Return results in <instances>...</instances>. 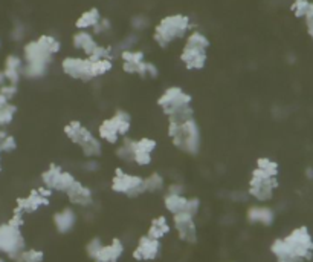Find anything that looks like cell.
<instances>
[{
	"instance_id": "obj_1",
	"label": "cell",
	"mask_w": 313,
	"mask_h": 262,
	"mask_svg": "<svg viewBox=\"0 0 313 262\" xmlns=\"http://www.w3.org/2000/svg\"><path fill=\"white\" fill-rule=\"evenodd\" d=\"M173 146L186 153L197 155L202 147V132L199 123L193 115H174L168 117V126H166Z\"/></svg>"
},
{
	"instance_id": "obj_2",
	"label": "cell",
	"mask_w": 313,
	"mask_h": 262,
	"mask_svg": "<svg viewBox=\"0 0 313 262\" xmlns=\"http://www.w3.org/2000/svg\"><path fill=\"white\" fill-rule=\"evenodd\" d=\"M270 252L277 259L298 258L310 259L313 253V239L307 227H298L292 230L286 238H278L270 244Z\"/></svg>"
},
{
	"instance_id": "obj_3",
	"label": "cell",
	"mask_w": 313,
	"mask_h": 262,
	"mask_svg": "<svg viewBox=\"0 0 313 262\" xmlns=\"http://www.w3.org/2000/svg\"><path fill=\"white\" fill-rule=\"evenodd\" d=\"M191 29V18L185 14H170L165 15L155 26L153 40L160 48L170 46L173 42L183 38Z\"/></svg>"
},
{
	"instance_id": "obj_4",
	"label": "cell",
	"mask_w": 313,
	"mask_h": 262,
	"mask_svg": "<svg viewBox=\"0 0 313 262\" xmlns=\"http://www.w3.org/2000/svg\"><path fill=\"white\" fill-rule=\"evenodd\" d=\"M63 131H65L66 138L71 143L78 146L86 158H98L102 153L101 139L78 120H71Z\"/></svg>"
},
{
	"instance_id": "obj_5",
	"label": "cell",
	"mask_w": 313,
	"mask_h": 262,
	"mask_svg": "<svg viewBox=\"0 0 313 262\" xmlns=\"http://www.w3.org/2000/svg\"><path fill=\"white\" fill-rule=\"evenodd\" d=\"M132 131V117L127 111L118 109L112 117L102 120L98 126V138L107 144H118Z\"/></svg>"
},
{
	"instance_id": "obj_6",
	"label": "cell",
	"mask_w": 313,
	"mask_h": 262,
	"mask_svg": "<svg viewBox=\"0 0 313 262\" xmlns=\"http://www.w3.org/2000/svg\"><path fill=\"white\" fill-rule=\"evenodd\" d=\"M157 106L166 117H173L193 109V95L180 86H170L157 98Z\"/></svg>"
},
{
	"instance_id": "obj_7",
	"label": "cell",
	"mask_w": 313,
	"mask_h": 262,
	"mask_svg": "<svg viewBox=\"0 0 313 262\" xmlns=\"http://www.w3.org/2000/svg\"><path fill=\"white\" fill-rule=\"evenodd\" d=\"M278 187V176H272L257 167H254L250 173V179L247 184V195L257 199L258 203H266L274 196L275 189Z\"/></svg>"
},
{
	"instance_id": "obj_8",
	"label": "cell",
	"mask_w": 313,
	"mask_h": 262,
	"mask_svg": "<svg viewBox=\"0 0 313 262\" xmlns=\"http://www.w3.org/2000/svg\"><path fill=\"white\" fill-rule=\"evenodd\" d=\"M25 246L26 243L22 233V227L11 224L9 221L0 224V253L14 261L26 249Z\"/></svg>"
},
{
	"instance_id": "obj_9",
	"label": "cell",
	"mask_w": 313,
	"mask_h": 262,
	"mask_svg": "<svg viewBox=\"0 0 313 262\" xmlns=\"http://www.w3.org/2000/svg\"><path fill=\"white\" fill-rule=\"evenodd\" d=\"M110 189L118 193L129 198H136L142 193H145V186H144V176L136 175V173H129L124 169H116L112 181H110Z\"/></svg>"
},
{
	"instance_id": "obj_10",
	"label": "cell",
	"mask_w": 313,
	"mask_h": 262,
	"mask_svg": "<svg viewBox=\"0 0 313 262\" xmlns=\"http://www.w3.org/2000/svg\"><path fill=\"white\" fill-rule=\"evenodd\" d=\"M77 179L78 178L72 172L65 170L60 164L51 163L43 170V173H41V186L51 190L52 193L54 192L66 193Z\"/></svg>"
},
{
	"instance_id": "obj_11",
	"label": "cell",
	"mask_w": 313,
	"mask_h": 262,
	"mask_svg": "<svg viewBox=\"0 0 313 262\" xmlns=\"http://www.w3.org/2000/svg\"><path fill=\"white\" fill-rule=\"evenodd\" d=\"M51 196H52V192L48 190L46 187L40 186L34 190H31L26 196H22L17 199L15 203V209L14 212L15 213H20V215H26V213H34L37 210H40L41 207H46L49 206L51 203Z\"/></svg>"
},
{
	"instance_id": "obj_12",
	"label": "cell",
	"mask_w": 313,
	"mask_h": 262,
	"mask_svg": "<svg viewBox=\"0 0 313 262\" xmlns=\"http://www.w3.org/2000/svg\"><path fill=\"white\" fill-rule=\"evenodd\" d=\"M61 69L68 77L82 82H90L93 75V60L87 57H66L61 62Z\"/></svg>"
},
{
	"instance_id": "obj_13",
	"label": "cell",
	"mask_w": 313,
	"mask_h": 262,
	"mask_svg": "<svg viewBox=\"0 0 313 262\" xmlns=\"http://www.w3.org/2000/svg\"><path fill=\"white\" fill-rule=\"evenodd\" d=\"M200 199L193 196L188 198L185 195H174V193H165L163 196V207L165 210L174 215L179 213H188L196 218V215L200 212Z\"/></svg>"
},
{
	"instance_id": "obj_14",
	"label": "cell",
	"mask_w": 313,
	"mask_h": 262,
	"mask_svg": "<svg viewBox=\"0 0 313 262\" xmlns=\"http://www.w3.org/2000/svg\"><path fill=\"white\" fill-rule=\"evenodd\" d=\"M132 147V163L139 167H147L153 163V153L157 149L156 139L150 136H142L130 141Z\"/></svg>"
},
{
	"instance_id": "obj_15",
	"label": "cell",
	"mask_w": 313,
	"mask_h": 262,
	"mask_svg": "<svg viewBox=\"0 0 313 262\" xmlns=\"http://www.w3.org/2000/svg\"><path fill=\"white\" fill-rule=\"evenodd\" d=\"M173 229L177 233V238L185 244H196L197 243V226L194 216L188 213H179L173 216Z\"/></svg>"
},
{
	"instance_id": "obj_16",
	"label": "cell",
	"mask_w": 313,
	"mask_h": 262,
	"mask_svg": "<svg viewBox=\"0 0 313 262\" xmlns=\"http://www.w3.org/2000/svg\"><path fill=\"white\" fill-rule=\"evenodd\" d=\"M22 58H23L25 65H37V66H48L49 68L54 55L38 42V38H35L23 46Z\"/></svg>"
},
{
	"instance_id": "obj_17",
	"label": "cell",
	"mask_w": 313,
	"mask_h": 262,
	"mask_svg": "<svg viewBox=\"0 0 313 262\" xmlns=\"http://www.w3.org/2000/svg\"><path fill=\"white\" fill-rule=\"evenodd\" d=\"M160 250H162L160 241L153 239L149 235H144V236L139 238L132 256L138 262H150V261H155V259L159 258Z\"/></svg>"
},
{
	"instance_id": "obj_18",
	"label": "cell",
	"mask_w": 313,
	"mask_h": 262,
	"mask_svg": "<svg viewBox=\"0 0 313 262\" xmlns=\"http://www.w3.org/2000/svg\"><path fill=\"white\" fill-rule=\"evenodd\" d=\"M208 60V49L193 46V45H183L180 52V62L183 66L190 71H200L205 68Z\"/></svg>"
},
{
	"instance_id": "obj_19",
	"label": "cell",
	"mask_w": 313,
	"mask_h": 262,
	"mask_svg": "<svg viewBox=\"0 0 313 262\" xmlns=\"http://www.w3.org/2000/svg\"><path fill=\"white\" fill-rule=\"evenodd\" d=\"M69 199V203L77 207L87 209L93 204V192L90 187L82 184L79 179H77L72 184V187L65 193Z\"/></svg>"
},
{
	"instance_id": "obj_20",
	"label": "cell",
	"mask_w": 313,
	"mask_h": 262,
	"mask_svg": "<svg viewBox=\"0 0 313 262\" xmlns=\"http://www.w3.org/2000/svg\"><path fill=\"white\" fill-rule=\"evenodd\" d=\"M52 221H54V227L58 233L68 235L75 229L77 221H78V215L72 207H65V209H61V210L54 213Z\"/></svg>"
},
{
	"instance_id": "obj_21",
	"label": "cell",
	"mask_w": 313,
	"mask_h": 262,
	"mask_svg": "<svg viewBox=\"0 0 313 262\" xmlns=\"http://www.w3.org/2000/svg\"><path fill=\"white\" fill-rule=\"evenodd\" d=\"M125 252V246L119 238H113L109 244H104L93 262H118Z\"/></svg>"
},
{
	"instance_id": "obj_22",
	"label": "cell",
	"mask_w": 313,
	"mask_h": 262,
	"mask_svg": "<svg viewBox=\"0 0 313 262\" xmlns=\"http://www.w3.org/2000/svg\"><path fill=\"white\" fill-rule=\"evenodd\" d=\"M23 66L25 62L23 58L17 55V54H9L5 58V68H3V74L6 77V82L9 85H18V82L23 77Z\"/></svg>"
},
{
	"instance_id": "obj_23",
	"label": "cell",
	"mask_w": 313,
	"mask_h": 262,
	"mask_svg": "<svg viewBox=\"0 0 313 262\" xmlns=\"http://www.w3.org/2000/svg\"><path fill=\"white\" fill-rule=\"evenodd\" d=\"M246 219L250 224H261V226H270L275 221V212L263 204L250 206L246 210Z\"/></svg>"
},
{
	"instance_id": "obj_24",
	"label": "cell",
	"mask_w": 313,
	"mask_h": 262,
	"mask_svg": "<svg viewBox=\"0 0 313 262\" xmlns=\"http://www.w3.org/2000/svg\"><path fill=\"white\" fill-rule=\"evenodd\" d=\"M72 45L77 51H81L86 54V57H90L93 49L98 46V42L92 31H77L72 37Z\"/></svg>"
},
{
	"instance_id": "obj_25",
	"label": "cell",
	"mask_w": 313,
	"mask_h": 262,
	"mask_svg": "<svg viewBox=\"0 0 313 262\" xmlns=\"http://www.w3.org/2000/svg\"><path fill=\"white\" fill-rule=\"evenodd\" d=\"M170 232H171V224H170L168 218L160 215V216H156L155 219H152L147 235L153 239L162 241L166 235H170Z\"/></svg>"
},
{
	"instance_id": "obj_26",
	"label": "cell",
	"mask_w": 313,
	"mask_h": 262,
	"mask_svg": "<svg viewBox=\"0 0 313 262\" xmlns=\"http://www.w3.org/2000/svg\"><path fill=\"white\" fill-rule=\"evenodd\" d=\"M99 20H101L99 9L98 8H90L77 18L75 26H77L78 31H89V29H93L98 25Z\"/></svg>"
},
{
	"instance_id": "obj_27",
	"label": "cell",
	"mask_w": 313,
	"mask_h": 262,
	"mask_svg": "<svg viewBox=\"0 0 313 262\" xmlns=\"http://www.w3.org/2000/svg\"><path fill=\"white\" fill-rule=\"evenodd\" d=\"M144 186L145 192H160L165 189V178L159 172H153L144 178Z\"/></svg>"
},
{
	"instance_id": "obj_28",
	"label": "cell",
	"mask_w": 313,
	"mask_h": 262,
	"mask_svg": "<svg viewBox=\"0 0 313 262\" xmlns=\"http://www.w3.org/2000/svg\"><path fill=\"white\" fill-rule=\"evenodd\" d=\"M43 261H45V253L43 250L38 249H25L14 259V262H43Z\"/></svg>"
},
{
	"instance_id": "obj_29",
	"label": "cell",
	"mask_w": 313,
	"mask_h": 262,
	"mask_svg": "<svg viewBox=\"0 0 313 262\" xmlns=\"http://www.w3.org/2000/svg\"><path fill=\"white\" fill-rule=\"evenodd\" d=\"M17 149V139L14 135L6 132L5 129H0V152L11 153Z\"/></svg>"
},
{
	"instance_id": "obj_30",
	"label": "cell",
	"mask_w": 313,
	"mask_h": 262,
	"mask_svg": "<svg viewBox=\"0 0 313 262\" xmlns=\"http://www.w3.org/2000/svg\"><path fill=\"white\" fill-rule=\"evenodd\" d=\"M255 167L263 170V172H266V173H269V175H272V176H278V173H280V166H278L277 161L270 159V158H266V156H261V158L257 159Z\"/></svg>"
},
{
	"instance_id": "obj_31",
	"label": "cell",
	"mask_w": 313,
	"mask_h": 262,
	"mask_svg": "<svg viewBox=\"0 0 313 262\" xmlns=\"http://www.w3.org/2000/svg\"><path fill=\"white\" fill-rule=\"evenodd\" d=\"M186 45H193V46H199V48H205L208 49L210 48V38H208L202 31H193L188 34L186 40H185Z\"/></svg>"
},
{
	"instance_id": "obj_32",
	"label": "cell",
	"mask_w": 313,
	"mask_h": 262,
	"mask_svg": "<svg viewBox=\"0 0 313 262\" xmlns=\"http://www.w3.org/2000/svg\"><path fill=\"white\" fill-rule=\"evenodd\" d=\"M121 60L122 63H130V65H138L145 62V54L138 49H127L121 51Z\"/></svg>"
},
{
	"instance_id": "obj_33",
	"label": "cell",
	"mask_w": 313,
	"mask_h": 262,
	"mask_svg": "<svg viewBox=\"0 0 313 262\" xmlns=\"http://www.w3.org/2000/svg\"><path fill=\"white\" fill-rule=\"evenodd\" d=\"M15 114H17V106H14L12 103H8L6 106L0 108V129L11 125L12 120L15 118Z\"/></svg>"
},
{
	"instance_id": "obj_34",
	"label": "cell",
	"mask_w": 313,
	"mask_h": 262,
	"mask_svg": "<svg viewBox=\"0 0 313 262\" xmlns=\"http://www.w3.org/2000/svg\"><path fill=\"white\" fill-rule=\"evenodd\" d=\"M38 42L43 45L52 55L58 54L60 49H61V43H60V40L54 35H49V34H43V35H40L38 37Z\"/></svg>"
},
{
	"instance_id": "obj_35",
	"label": "cell",
	"mask_w": 313,
	"mask_h": 262,
	"mask_svg": "<svg viewBox=\"0 0 313 262\" xmlns=\"http://www.w3.org/2000/svg\"><path fill=\"white\" fill-rule=\"evenodd\" d=\"M113 68V62L110 58H101V60H93V75L95 78L106 75L110 72Z\"/></svg>"
},
{
	"instance_id": "obj_36",
	"label": "cell",
	"mask_w": 313,
	"mask_h": 262,
	"mask_svg": "<svg viewBox=\"0 0 313 262\" xmlns=\"http://www.w3.org/2000/svg\"><path fill=\"white\" fill-rule=\"evenodd\" d=\"M309 8H310L309 0H294V2H292V6H290L292 12H294L297 17H304V18L309 12Z\"/></svg>"
},
{
	"instance_id": "obj_37",
	"label": "cell",
	"mask_w": 313,
	"mask_h": 262,
	"mask_svg": "<svg viewBox=\"0 0 313 262\" xmlns=\"http://www.w3.org/2000/svg\"><path fill=\"white\" fill-rule=\"evenodd\" d=\"M132 28L135 31H142V29H147L149 25H150V20L147 15H144V14H136L135 17H132Z\"/></svg>"
},
{
	"instance_id": "obj_38",
	"label": "cell",
	"mask_w": 313,
	"mask_h": 262,
	"mask_svg": "<svg viewBox=\"0 0 313 262\" xmlns=\"http://www.w3.org/2000/svg\"><path fill=\"white\" fill-rule=\"evenodd\" d=\"M104 244H102V241L99 239V238H92L89 243L86 244V253H87V256L93 261L95 259V256L98 255V252L101 250V247H102Z\"/></svg>"
},
{
	"instance_id": "obj_39",
	"label": "cell",
	"mask_w": 313,
	"mask_h": 262,
	"mask_svg": "<svg viewBox=\"0 0 313 262\" xmlns=\"http://www.w3.org/2000/svg\"><path fill=\"white\" fill-rule=\"evenodd\" d=\"M136 43H138V35L133 32V34H129V35H125L121 42H119V45H118V48L121 49V51H127V49H135V46H136Z\"/></svg>"
},
{
	"instance_id": "obj_40",
	"label": "cell",
	"mask_w": 313,
	"mask_h": 262,
	"mask_svg": "<svg viewBox=\"0 0 313 262\" xmlns=\"http://www.w3.org/2000/svg\"><path fill=\"white\" fill-rule=\"evenodd\" d=\"M112 29V22L106 17H101V20L98 22V25L92 29L93 35H101V34H106Z\"/></svg>"
},
{
	"instance_id": "obj_41",
	"label": "cell",
	"mask_w": 313,
	"mask_h": 262,
	"mask_svg": "<svg viewBox=\"0 0 313 262\" xmlns=\"http://www.w3.org/2000/svg\"><path fill=\"white\" fill-rule=\"evenodd\" d=\"M0 94H2L5 98H8L9 102H11V100L17 95V86H15V85H9V83H6L5 86L0 88Z\"/></svg>"
},
{
	"instance_id": "obj_42",
	"label": "cell",
	"mask_w": 313,
	"mask_h": 262,
	"mask_svg": "<svg viewBox=\"0 0 313 262\" xmlns=\"http://www.w3.org/2000/svg\"><path fill=\"white\" fill-rule=\"evenodd\" d=\"M82 169H84L86 172L89 173H93L99 169V163L96 158H87L84 163H82Z\"/></svg>"
},
{
	"instance_id": "obj_43",
	"label": "cell",
	"mask_w": 313,
	"mask_h": 262,
	"mask_svg": "<svg viewBox=\"0 0 313 262\" xmlns=\"http://www.w3.org/2000/svg\"><path fill=\"white\" fill-rule=\"evenodd\" d=\"M11 37H12V40H15V42H20V40H23V37H25V26L22 23H17L12 28Z\"/></svg>"
},
{
	"instance_id": "obj_44",
	"label": "cell",
	"mask_w": 313,
	"mask_h": 262,
	"mask_svg": "<svg viewBox=\"0 0 313 262\" xmlns=\"http://www.w3.org/2000/svg\"><path fill=\"white\" fill-rule=\"evenodd\" d=\"M166 193H174V195H185V187L180 183H171L166 187Z\"/></svg>"
},
{
	"instance_id": "obj_45",
	"label": "cell",
	"mask_w": 313,
	"mask_h": 262,
	"mask_svg": "<svg viewBox=\"0 0 313 262\" xmlns=\"http://www.w3.org/2000/svg\"><path fill=\"white\" fill-rule=\"evenodd\" d=\"M8 82H6V77H5V74H3V71H0V88L2 86H5Z\"/></svg>"
},
{
	"instance_id": "obj_46",
	"label": "cell",
	"mask_w": 313,
	"mask_h": 262,
	"mask_svg": "<svg viewBox=\"0 0 313 262\" xmlns=\"http://www.w3.org/2000/svg\"><path fill=\"white\" fill-rule=\"evenodd\" d=\"M8 103H11V102H9V100H8V98H5V97H3L2 94H0V108H3V106H6Z\"/></svg>"
},
{
	"instance_id": "obj_47",
	"label": "cell",
	"mask_w": 313,
	"mask_h": 262,
	"mask_svg": "<svg viewBox=\"0 0 313 262\" xmlns=\"http://www.w3.org/2000/svg\"><path fill=\"white\" fill-rule=\"evenodd\" d=\"M307 31L313 37V20H309V22H307Z\"/></svg>"
},
{
	"instance_id": "obj_48",
	"label": "cell",
	"mask_w": 313,
	"mask_h": 262,
	"mask_svg": "<svg viewBox=\"0 0 313 262\" xmlns=\"http://www.w3.org/2000/svg\"><path fill=\"white\" fill-rule=\"evenodd\" d=\"M0 262H6V261H5V259H3L2 256H0Z\"/></svg>"
},
{
	"instance_id": "obj_49",
	"label": "cell",
	"mask_w": 313,
	"mask_h": 262,
	"mask_svg": "<svg viewBox=\"0 0 313 262\" xmlns=\"http://www.w3.org/2000/svg\"><path fill=\"white\" fill-rule=\"evenodd\" d=\"M0 158H2V152H0Z\"/></svg>"
}]
</instances>
